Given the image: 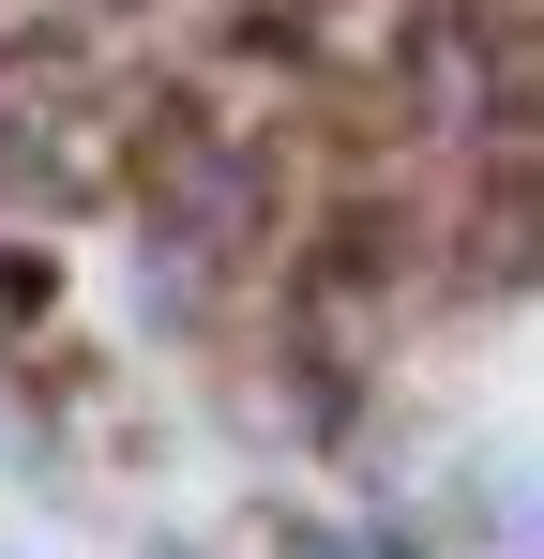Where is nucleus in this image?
Instances as JSON below:
<instances>
[{
    "mask_svg": "<svg viewBox=\"0 0 544 559\" xmlns=\"http://www.w3.org/2000/svg\"><path fill=\"white\" fill-rule=\"evenodd\" d=\"M530 0H0V364H76V287L272 408L515 302Z\"/></svg>",
    "mask_w": 544,
    "mask_h": 559,
    "instance_id": "1",
    "label": "nucleus"
}]
</instances>
